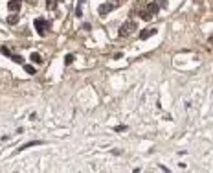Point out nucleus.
<instances>
[{
    "instance_id": "obj_1",
    "label": "nucleus",
    "mask_w": 213,
    "mask_h": 173,
    "mask_svg": "<svg viewBox=\"0 0 213 173\" xmlns=\"http://www.w3.org/2000/svg\"><path fill=\"white\" fill-rule=\"evenodd\" d=\"M136 28H138V24H136L134 20H127V22L121 24V28H120V37H129Z\"/></svg>"
},
{
    "instance_id": "obj_2",
    "label": "nucleus",
    "mask_w": 213,
    "mask_h": 173,
    "mask_svg": "<svg viewBox=\"0 0 213 173\" xmlns=\"http://www.w3.org/2000/svg\"><path fill=\"white\" fill-rule=\"evenodd\" d=\"M33 24H35V30H37V33H39V35H40V37H44V35H46V30H48L46 20H44V19H37Z\"/></svg>"
},
{
    "instance_id": "obj_3",
    "label": "nucleus",
    "mask_w": 213,
    "mask_h": 173,
    "mask_svg": "<svg viewBox=\"0 0 213 173\" xmlns=\"http://www.w3.org/2000/svg\"><path fill=\"white\" fill-rule=\"evenodd\" d=\"M116 6H118V2H116V4H101L99 8H98V13L103 17V15H107V13H110V11L116 8Z\"/></svg>"
},
{
    "instance_id": "obj_4",
    "label": "nucleus",
    "mask_w": 213,
    "mask_h": 173,
    "mask_svg": "<svg viewBox=\"0 0 213 173\" xmlns=\"http://www.w3.org/2000/svg\"><path fill=\"white\" fill-rule=\"evenodd\" d=\"M156 31H158L156 28H147V30H143V31L140 33V39H143V41H145V39H149V37H153Z\"/></svg>"
},
{
    "instance_id": "obj_5",
    "label": "nucleus",
    "mask_w": 213,
    "mask_h": 173,
    "mask_svg": "<svg viewBox=\"0 0 213 173\" xmlns=\"http://www.w3.org/2000/svg\"><path fill=\"white\" fill-rule=\"evenodd\" d=\"M42 140H33V142H28V144H24L22 147H18L17 151H24V149H30V147H33V146H42Z\"/></svg>"
},
{
    "instance_id": "obj_6",
    "label": "nucleus",
    "mask_w": 213,
    "mask_h": 173,
    "mask_svg": "<svg viewBox=\"0 0 213 173\" xmlns=\"http://www.w3.org/2000/svg\"><path fill=\"white\" fill-rule=\"evenodd\" d=\"M8 8H9V11H13V13H18V9H20V0H9L8 2Z\"/></svg>"
},
{
    "instance_id": "obj_7",
    "label": "nucleus",
    "mask_w": 213,
    "mask_h": 173,
    "mask_svg": "<svg viewBox=\"0 0 213 173\" xmlns=\"http://www.w3.org/2000/svg\"><path fill=\"white\" fill-rule=\"evenodd\" d=\"M147 11H149V13H151V15H153V17H154V15H156V13H158V11H160V8H158V6H156V2H151V4L147 6Z\"/></svg>"
},
{
    "instance_id": "obj_8",
    "label": "nucleus",
    "mask_w": 213,
    "mask_h": 173,
    "mask_svg": "<svg viewBox=\"0 0 213 173\" xmlns=\"http://www.w3.org/2000/svg\"><path fill=\"white\" fill-rule=\"evenodd\" d=\"M46 8L50 9V11H53L57 8V0H46Z\"/></svg>"
},
{
    "instance_id": "obj_9",
    "label": "nucleus",
    "mask_w": 213,
    "mask_h": 173,
    "mask_svg": "<svg viewBox=\"0 0 213 173\" xmlns=\"http://www.w3.org/2000/svg\"><path fill=\"white\" fill-rule=\"evenodd\" d=\"M31 61H33V63H42V57H40V53L33 52L31 53Z\"/></svg>"
},
{
    "instance_id": "obj_10",
    "label": "nucleus",
    "mask_w": 213,
    "mask_h": 173,
    "mask_svg": "<svg viewBox=\"0 0 213 173\" xmlns=\"http://www.w3.org/2000/svg\"><path fill=\"white\" fill-rule=\"evenodd\" d=\"M17 22H18V17L15 15V13H13V15H11V17L8 19V24H11V26H15Z\"/></svg>"
},
{
    "instance_id": "obj_11",
    "label": "nucleus",
    "mask_w": 213,
    "mask_h": 173,
    "mask_svg": "<svg viewBox=\"0 0 213 173\" xmlns=\"http://www.w3.org/2000/svg\"><path fill=\"white\" fill-rule=\"evenodd\" d=\"M24 70L28 72V74H31V75H33V74H35V66H31V65H24Z\"/></svg>"
},
{
    "instance_id": "obj_12",
    "label": "nucleus",
    "mask_w": 213,
    "mask_h": 173,
    "mask_svg": "<svg viewBox=\"0 0 213 173\" xmlns=\"http://www.w3.org/2000/svg\"><path fill=\"white\" fill-rule=\"evenodd\" d=\"M11 59H13V61H15V63H17V65H22V63H24V59H22V57H20V55H11Z\"/></svg>"
},
{
    "instance_id": "obj_13",
    "label": "nucleus",
    "mask_w": 213,
    "mask_h": 173,
    "mask_svg": "<svg viewBox=\"0 0 213 173\" xmlns=\"http://www.w3.org/2000/svg\"><path fill=\"white\" fill-rule=\"evenodd\" d=\"M74 63V55L72 53H68L66 57H64V65H72Z\"/></svg>"
},
{
    "instance_id": "obj_14",
    "label": "nucleus",
    "mask_w": 213,
    "mask_h": 173,
    "mask_svg": "<svg viewBox=\"0 0 213 173\" xmlns=\"http://www.w3.org/2000/svg\"><path fill=\"white\" fill-rule=\"evenodd\" d=\"M158 8H167V0H156Z\"/></svg>"
},
{
    "instance_id": "obj_15",
    "label": "nucleus",
    "mask_w": 213,
    "mask_h": 173,
    "mask_svg": "<svg viewBox=\"0 0 213 173\" xmlns=\"http://www.w3.org/2000/svg\"><path fill=\"white\" fill-rule=\"evenodd\" d=\"M0 53H2V55H11V52H9L8 46H2V48H0Z\"/></svg>"
},
{
    "instance_id": "obj_16",
    "label": "nucleus",
    "mask_w": 213,
    "mask_h": 173,
    "mask_svg": "<svg viewBox=\"0 0 213 173\" xmlns=\"http://www.w3.org/2000/svg\"><path fill=\"white\" fill-rule=\"evenodd\" d=\"M142 19H143V20H149V19H153V15H151L149 11H143V13H142Z\"/></svg>"
},
{
    "instance_id": "obj_17",
    "label": "nucleus",
    "mask_w": 213,
    "mask_h": 173,
    "mask_svg": "<svg viewBox=\"0 0 213 173\" xmlns=\"http://www.w3.org/2000/svg\"><path fill=\"white\" fill-rule=\"evenodd\" d=\"M125 129H127L125 125H116V127H114V131H118V133H120V131H125Z\"/></svg>"
},
{
    "instance_id": "obj_18",
    "label": "nucleus",
    "mask_w": 213,
    "mask_h": 173,
    "mask_svg": "<svg viewBox=\"0 0 213 173\" xmlns=\"http://www.w3.org/2000/svg\"><path fill=\"white\" fill-rule=\"evenodd\" d=\"M28 2H30L31 6H35V4H37V0H28Z\"/></svg>"
}]
</instances>
